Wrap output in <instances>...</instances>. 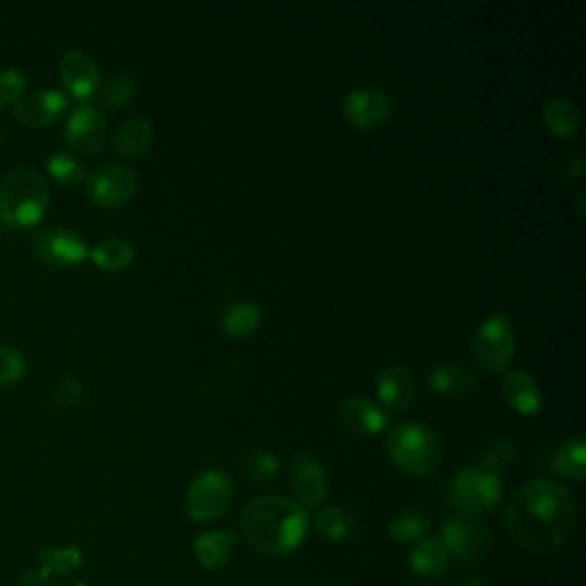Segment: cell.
Returning a JSON list of instances; mask_svg holds the SVG:
<instances>
[{
  "label": "cell",
  "instance_id": "40",
  "mask_svg": "<svg viewBox=\"0 0 586 586\" xmlns=\"http://www.w3.org/2000/svg\"><path fill=\"white\" fill-rule=\"evenodd\" d=\"M0 140H3V133H0Z\"/></svg>",
  "mask_w": 586,
  "mask_h": 586
},
{
  "label": "cell",
  "instance_id": "2",
  "mask_svg": "<svg viewBox=\"0 0 586 586\" xmlns=\"http://www.w3.org/2000/svg\"><path fill=\"white\" fill-rule=\"evenodd\" d=\"M307 529V511L286 497H257L241 513V531L246 541L271 556L296 552L305 541Z\"/></svg>",
  "mask_w": 586,
  "mask_h": 586
},
{
  "label": "cell",
  "instance_id": "33",
  "mask_svg": "<svg viewBox=\"0 0 586 586\" xmlns=\"http://www.w3.org/2000/svg\"><path fill=\"white\" fill-rule=\"evenodd\" d=\"M28 372V362L14 347H0V387L19 383Z\"/></svg>",
  "mask_w": 586,
  "mask_h": 586
},
{
  "label": "cell",
  "instance_id": "36",
  "mask_svg": "<svg viewBox=\"0 0 586 586\" xmlns=\"http://www.w3.org/2000/svg\"><path fill=\"white\" fill-rule=\"evenodd\" d=\"M44 561L46 564H51L56 569H77L81 564V554L79 550H46L44 552Z\"/></svg>",
  "mask_w": 586,
  "mask_h": 586
},
{
  "label": "cell",
  "instance_id": "32",
  "mask_svg": "<svg viewBox=\"0 0 586 586\" xmlns=\"http://www.w3.org/2000/svg\"><path fill=\"white\" fill-rule=\"evenodd\" d=\"M516 458H518L516 443H513L511 437H497L495 443H491V447H488V452H485L479 466L495 472V474H502L513 466V462H516Z\"/></svg>",
  "mask_w": 586,
  "mask_h": 586
},
{
  "label": "cell",
  "instance_id": "21",
  "mask_svg": "<svg viewBox=\"0 0 586 586\" xmlns=\"http://www.w3.org/2000/svg\"><path fill=\"white\" fill-rule=\"evenodd\" d=\"M314 527L324 539L332 543H358L362 539V525L351 511L341 506H328L316 513Z\"/></svg>",
  "mask_w": 586,
  "mask_h": 586
},
{
  "label": "cell",
  "instance_id": "18",
  "mask_svg": "<svg viewBox=\"0 0 586 586\" xmlns=\"http://www.w3.org/2000/svg\"><path fill=\"white\" fill-rule=\"evenodd\" d=\"M479 376L470 366L460 362H443L435 364L429 374V385L433 392L445 397H470L479 389Z\"/></svg>",
  "mask_w": 586,
  "mask_h": 586
},
{
  "label": "cell",
  "instance_id": "31",
  "mask_svg": "<svg viewBox=\"0 0 586 586\" xmlns=\"http://www.w3.org/2000/svg\"><path fill=\"white\" fill-rule=\"evenodd\" d=\"M241 466H243V474H246L250 481L263 483V481H271L278 474L280 460L271 452L255 449V452H248L246 456H243Z\"/></svg>",
  "mask_w": 586,
  "mask_h": 586
},
{
  "label": "cell",
  "instance_id": "25",
  "mask_svg": "<svg viewBox=\"0 0 586 586\" xmlns=\"http://www.w3.org/2000/svg\"><path fill=\"white\" fill-rule=\"evenodd\" d=\"M90 257L96 266L102 268V271L119 273L133 263L136 250L129 241L110 236V238H104V241L96 243L94 248H90Z\"/></svg>",
  "mask_w": 586,
  "mask_h": 586
},
{
  "label": "cell",
  "instance_id": "4",
  "mask_svg": "<svg viewBox=\"0 0 586 586\" xmlns=\"http://www.w3.org/2000/svg\"><path fill=\"white\" fill-rule=\"evenodd\" d=\"M387 454L395 466L410 477H429L443 462L437 435L420 422H401L387 433Z\"/></svg>",
  "mask_w": 586,
  "mask_h": 586
},
{
  "label": "cell",
  "instance_id": "5",
  "mask_svg": "<svg viewBox=\"0 0 586 586\" xmlns=\"http://www.w3.org/2000/svg\"><path fill=\"white\" fill-rule=\"evenodd\" d=\"M449 502L460 516H485L497 508L504 495L502 477L481 466H466L454 474L449 485Z\"/></svg>",
  "mask_w": 586,
  "mask_h": 586
},
{
  "label": "cell",
  "instance_id": "38",
  "mask_svg": "<svg viewBox=\"0 0 586 586\" xmlns=\"http://www.w3.org/2000/svg\"><path fill=\"white\" fill-rule=\"evenodd\" d=\"M582 169H584V159H582V156H577V159L571 163L569 177H582Z\"/></svg>",
  "mask_w": 586,
  "mask_h": 586
},
{
  "label": "cell",
  "instance_id": "8",
  "mask_svg": "<svg viewBox=\"0 0 586 586\" xmlns=\"http://www.w3.org/2000/svg\"><path fill=\"white\" fill-rule=\"evenodd\" d=\"M440 543L445 546L449 556H456L468 564H479L493 554L495 541L493 531L481 518L474 516H454L443 527V539Z\"/></svg>",
  "mask_w": 586,
  "mask_h": 586
},
{
  "label": "cell",
  "instance_id": "23",
  "mask_svg": "<svg viewBox=\"0 0 586 586\" xmlns=\"http://www.w3.org/2000/svg\"><path fill=\"white\" fill-rule=\"evenodd\" d=\"M433 527V520L426 511L422 508H403L397 516L389 520V539L397 543H420L429 539V531Z\"/></svg>",
  "mask_w": 586,
  "mask_h": 586
},
{
  "label": "cell",
  "instance_id": "11",
  "mask_svg": "<svg viewBox=\"0 0 586 586\" xmlns=\"http://www.w3.org/2000/svg\"><path fill=\"white\" fill-rule=\"evenodd\" d=\"M108 140V119L94 106H79L67 119L65 142L83 156L102 154Z\"/></svg>",
  "mask_w": 586,
  "mask_h": 586
},
{
  "label": "cell",
  "instance_id": "26",
  "mask_svg": "<svg viewBox=\"0 0 586 586\" xmlns=\"http://www.w3.org/2000/svg\"><path fill=\"white\" fill-rule=\"evenodd\" d=\"M552 472L559 477H564V479H573V481L584 479V474H586V440H584V435H575V437L566 440V443L554 452Z\"/></svg>",
  "mask_w": 586,
  "mask_h": 586
},
{
  "label": "cell",
  "instance_id": "29",
  "mask_svg": "<svg viewBox=\"0 0 586 586\" xmlns=\"http://www.w3.org/2000/svg\"><path fill=\"white\" fill-rule=\"evenodd\" d=\"M543 121L546 127L561 138H573L579 131L582 117L573 102L569 99H550L543 108Z\"/></svg>",
  "mask_w": 586,
  "mask_h": 586
},
{
  "label": "cell",
  "instance_id": "30",
  "mask_svg": "<svg viewBox=\"0 0 586 586\" xmlns=\"http://www.w3.org/2000/svg\"><path fill=\"white\" fill-rule=\"evenodd\" d=\"M46 167H48V173H51V177L65 186H79L87 179L83 163L65 152H56L48 156Z\"/></svg>",
  "mask_w": 586,
  "mask_h": 586
},
{
  "label": "cell",
  "instance_id": "13",
  "mask_svg": "<svg viewBox=\"0 0 586 586\" xmlns=\"http://www.w3.org/2000/svg\"><path fill=\"white\" fill-rule=\"evenodd\" d=\"M291 491L301 502V506H319L328 495V477L319 460L312 454H298L293 458L289 474Z\"/></svg>",
  "mask_w": 586,
  "mask_h": 586
},
{
  "label": "cell",
  "instance_id": "9",
  "mask_svg": "<svg viewBox=\"0 0 586 586\" xmlns=\"http://www.w3.org/2000/svg\"><path fill=\"white\" fill-rule=\"evenodd\" d=\"M85 184H87L90 200L94 204L106 207V209H117L133 200L140 179L136 175V169H131L129 165L106 163L99 169H94V173L85 179Z\"/></svg>",
  "mask_w": 586,
  "mask_h": 586
},
{
  "label": "cell",
  "instance_id": "6",
  "mask_svg": "<svg viewBox=\"0 0 586 586\" xmlns=\"http://www.w3.org/2000/svg\"><path fill=\"white\" fill-rule=\"evenodd\" d=\"M234 483L225 470H204L188 485L184 506L195 523H215L230 511Z\"/></svg>",
  "mask_w": 586,
  "mask_h": 586
},
{
  "label": "cell",
  "instance_id": "17",
  "mask_svg": "<svg viewBox=\"0 0 586 586\" xmlns=\"http://www.w3.org/2000/svg\"><path fill=\"white\" fill-rule=\"evenodd\" d=\"M339 422L353 433L378 435L389 424V414L380 403L364 397H355L339 406Z\"/></svg>",
  "mask_w": 586,
  "mask_h": 586
},
{
  "label": "cell",
  "instance_id": "37",
  "mask_svg": "<svg viewBox=\"0 0 586 586\" xmlns=\"http://www.w3.org/2000/svg\"><path fill=\"white\" fill-rule=\"evenodd\" d=\"M456 586H485L479 575H460Z\"/></svg>",
  "mask_w": 586,
  "mask_h": 586
},
{
  "label": "cell",
  "instance_id": "27",
  "mask_svg": "<svg viewBox=\"0 0 586 586\" xmlns=\"http://www.w3.org/2000/svg\"><path fill=\"white\" fill-rule=\"evenodd\" d=\"M261 319H263V312L257 303L238 301V303H232L225 307L223 330H225V335L241 339V337L253 335L261 326Z\"/></svg>",
  "mask_w": 586,
  "mask_h": 586
},
{
  "label": "cell",
  "instance_id": "28",
  "mask_svg": "<svg viewBox=\"0 0 586 586\" xmlns=\"http://www.w3.org/2000/svg\"><path fill=\"white\" fill-rule=\"evenodd\" d=\"M99 92V106L106 108V110H117V108H125L129 102L136 99L138 94V81L133 73L129 71H115L113 77L102 85Z\"/></svg>",
  "mask_w": 586,
  "mask_h": 586
},
{
  "label": "cell",
  "instance_id": "24",
  "mask_svg": "<svg viewBox=\"0 0 586 586\" xmlns=\"http://www.w3.org/2000/svg\"><path fill=\"white\" fill-rule=\"evenodd\" d=\"M152 138H154V131H152L150 121L142 119V117L127 119L125 125H121L115 133V152L119 156L138 159L144 152H150Z\"/></svg>",
  "mask_w": 586,
  "mask_h": 586
},
{
  "label": "cell",
  "instance_id": "20",
  "mask_svg": "<svg viewBox=\"0 0 586 586\" xmlns=\"http://www.w3.org/2000/svg\"><path fill=\"white\" fill-rule=\"evenodd\" d=\"M238 546V536L232 529L204 531L195 539V556L207 571H220L230 564L232 552Z\"/></svg>",
  "mask_w": 586,
  "mask_h": 586
},
{
  "label": "cell",
  "instance_id": "39",
  "mask_svg": "<svg viewBox=\"0 0 586 586\" xmlns=\"http://www.w3.org/2000/svg\"><path fill=\"white\" fill-rule=\"evenodd\" d=\"M0 236H3V225H0Z\"/></svg>",
  "mask_w": 586,
  "mask_h": 586
},
{
  "label": "cell",
  "instance_id": "22",
  "mask_svg": "<svg viewBox=\"0 0 586 586\" xmlns=\"http://www.w3.org/2000/svg\"><path fill=\"white\" fill-rule=\"evenodd\" d=\"M410 569L426 582L443 579L449 571V552L440 543V539H424L414 543V550L410 554Z\"/></svg>",
  "mask_w": 586,
  "mask_h": 586
},
{
  "label": "cell",
  "instance_id": "7",
  "mask_svg": "<svg viewBox=\"0 0 586 586\" xmlns=\"http://www.w3.org/2000/svg\"><path fill=\"white\" fill-rule=\"evenodd\" d=\"M472 355L485 372L502 374L516 355V330L506 314L485 319L472 339Z\"/></svg>",
  "mask_w": 586,
  "mask_h": 586
},
{
  "label": "cell",
  "instance_id": "3",
  "mask_svg": "<svg viewBox=\"0 0 586 586\" xmlns=\"http://www.w3.org/2000/svg\"><path fill=\"white\" fill-rule=\"evenodd\" d=\"M51 207L46 179L31 167H14L0 181V220L8 227L26 230L37 225Z\"/></svg>",
  "mask_w": 586,
  "mask_h": 586
},
{
  "label": "cell",
  "instance_id": "35",
  "mask_svg": "<svg viewBox=\"0 0 586 586\" xmlns=\"http://www.w3.org/2000/svg\"><path fill=\"white\" fill-rule=\"evenodd\" d=\"M83 399V385L71 378V376H62L54 383V401L60 408H77Z\"/></svg>",
  "mask_w": 586,
  "mask_h": 586
},
{
  "label": "cell",
  "instance_id": "1",
  "mask_svg": "<svg viewBox=\"0 0 586 586\" xmlns=\"http://www.w3.org/2000/svg\"><path fill=\"white\" fill-rule=\"evenodd\" d=\"M577 523L575 497L556 481L531 479L506 504L511 539L534 554H552L564 548Z\"/></svg>",
  "mask_w": 586,
  "mask_h": 586
},
{
  "label": "cell",
  "instance_id": "15",
  "mask_svg": "<svg viewBox=\"0 0 586 586\" xmlns=\"http://www.w3.org/2000/svg\"><path fill=\"white\" fill-rule=\"evenodd\" d=\"M60 77L73 99L85 102L99 90V67L81 48H71L60 60Z\"/></svg>",
  "mask_w": 586,
  "mask_h": 586
},
{
  "label": "cell",
  "instance_id": "14",
  "mask_svg": "<svg viewBox=\"0 0 586 586\" xmlns=\"http://www.w3.org/2000/svg\"><path fill=\"white\" fill-rule=\"evenodd\" d=\"M67 96L60 90H37L33 94L21 96L14 106V117L23 127L42 129L54 125V121L67 110Z\"/></svg>",
  "mask_w": 586,
  "mask_h": 586
},
{
  "label": "cell",
  "instance_id": "12",
  "mask_svg": "<svg viewBox=\"0 0 586 586\" xmlns=\"http://www.w3.org/2000/svg\"><path fill=\"white\" fill-rule=\"evenodd\" d=\"M392 99L378 87H358L347 94L341 113H344L349 125L362 131H374L383 127L392 117Z\"/></svg>",
  "mask_w": 586,
  "mask_h": 586
},
{
  "label": "cell",
  "instance_id": "19",
  "mask_svg": "<svg viewBox=\"0 0 586 586\" xmlns=\"http://www.w3.org/2000/svg\"><path fill=\"white\" fill-rule=\"evenodd\" d=\"M504 399L513 410L520 414H536L543 408V392L539 383H536L527 372L523 370H506L502 380Z\"/></svg>",
  "mask_w": 586,
  "mask_h": 586
},
{
  "label": "cell",
  "instance_id": "10",
  "mask_svg": "<svg viewBox=\"0 0 586 586\" xmlns=\"http://www.w3.org/2000/svg\"><path fill=\"white\" fill-rule=\"evenodd\" d=\"M33 250L44 263L56 268L79 266L90 257L87 241L67 227H48L39 232L33 241Z\"/></svg>",
  "mask_w": 586,
  "mask_h": 586
},
{
  "label": "cell",
  "instance_id": "16",
  "mask_svg": "<svg viewBox=\"0 0 586 586\" xmlns=\"http://www.w3.org/2000/svg\"><path fill=\"white\" fill-rule=\"evenodd\" d=\"M418 397V378L406 364H392L378 376V399L385 410L403 412Z\"/></svg>",
  "mask_w": 586,
  "mask_h": 586
},
{
  "label": "cell",
  "instance_id": "34",
  "mask_svg": "<svg viewBox=\"0 0 586 586\" xmlns=\"http://www.w3.org/2000/svg\"><path fill=\"white\" fill-rule=\"evenodd\" d=\"M26 85H28V77L23 69H16V67L0 69V108L16 104L23 96V92H26Z\"/></svg>",
  "mask_w": 586,
  "mask_h": 586
}]
</instances>
